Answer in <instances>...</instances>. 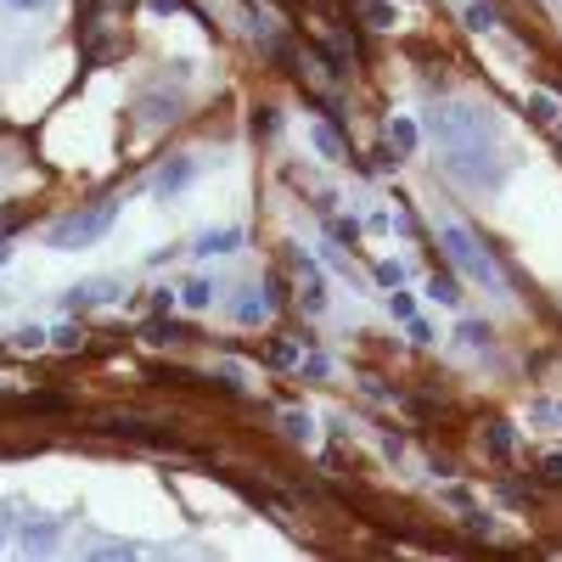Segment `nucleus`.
<instances>
[{
    "label": "nucleus",
    "instance_id": "1",
    "mask_svg": "<svg viewBox=\"0 0 562 562\" xmlns=\"http://www.w3.org/2000/svg\"><path fill=\"white\" fill-rule=\"evenodd\" d=\"M427 129H434V141H439L445 175H455L461 186H473V191H489L495 180H501L489 124H484L473 108H461V102H455V108H439L434 118H427Z\"/></svg>",
    "mask_w": 562,
    "mask_h": 562
},
{
    "label": "nucleus",
    "instance_id": "2",
    "mask_svg": "<svg viewBox=\"0 0 562 562\" xmlns=\"http://www.w3.org/2000/svg\"><path fill=\"white\" fill-rule=\"evenodd\" d=\"M439 248H445V259H450V271H461L473 287H484V292H507V271H501V259H495L478 237L461 220H439Z\"/></svg>",
    "mask_w": 562,
    "mask_h": 562
},
{
    "label": "nucleus",
    "instance_id": "3",
    "mask_svg": "<svg viewBox=\"0 0 562 562\" xmlns=\"http://www.w3.org/2000/svg\"><path fill=\"white\" fill-rule=\"evenodd\" d=\"M118 220V209L113 203H102V209H79V214H68V220H57L51 225V248H62V253H74V248H90L96 237H108V225Z\"/></svg>",
    "mask_w": 562,
    "mask_h": 562
},
{
    "label": "nucleus",
    "instance_id": "4",
    "mask_svg": "<svg viewBox=\"0 0 562 562\" xmlns=\"http://www.w3.org/2000/svg\"><path fill=\"white\" fill-rule=\"evenodd\" d=\"M271 310H276L271 287H242L237 304H230V321H237V326H264V321H271Z\"/></svg>",
    "mask_w": 562,
    "mask_h": 562
},
{
    "label": "nucleus",
    "instance_id": "5",
    "mask_svg": "<svg viewBox=\"0 0 562 562\" xmlns=\"http://www.w3.org/2000/svg\"><path fill=\"white\" fill-rule=\"evenodd\" d=\"M292 271H299V304H304L310 315H321V310H326V276L315 271L310 259H292Z\"/></svg>",
    "mask_w": 562,
    "mask_h": 562
},
{
    "label": "nucleus",
    "instance_id": "6",
    "mask_svg": "<svg viewBox=\"0 0 562 562\" xmlns=\"http://www.w3.org/2000/svg\"><path fill=\"white\" fill-rule=\"evenodd\" d=\"M118 299V276H96V282H79L68 292V310H96V304H108Z\"/></svg>",
    "mask_w": 562,
    "mask_h": 562
},
{
    "label": "nucleus",
    "instance_id": "7",
    "mask_svg": "<svg viewBox=\"0 0 562 562\" xmlns=\"http://www.w3.org/2000/svg\"><path fill=\"white\" fill-rule=\"evenodd\" d=\"M191 175H197V163H191V158H175L170 170H163V175L152 180V197H163V203H170L175 191H186V186H191Z\"/></svg>",
    "mask_w": 562,
    "mask_h": 562
},
{
    "label": "nucleus",
    "instance_id": "8",
    "mask_svg": "<svg viewBox=\"0 0 562 562\" xmlns=\"http://www.w3.org/2000/svg\"><path fill=\"white\" fill-rule=\"evenodd\" d=\"M230 248H242V230H237V225L209 230V237H197V242H191V253H197V259H220V253H230Z\"/></svg>",
    "mask_w": 562,
    "mask_h": 562
},
{
    "label": "nucleus",
    "instance_id": "9",
    "mask_svg": "<svg viewBox=\"0 0 562 562\" xmlns=\"http://www.w3.org/2000/svg\"><path fill=\"white\" fill-rule=\"evenodd\" d=\"M388 141H394V152H400V158H411V152H416V141H422L416 118H411V113H394V118H388Z\"/></svg>",
    "mask_w": 562,
    "mask_h": 562
},
{
    "label": "nucleus",
    "instance_id": "10",
    "mask_svg": "<svg viewBox=\"0 0 562 562\" xmlns=\"http://www.w3.org/2000/svg\"><path fill=\"white\" fill-rule=\"evenodd\" d=\"M175 304H180V310H209V304H214V282H209V276H191V282H180Z\"/></svg>",
    "mask_w": 562,
    "mask_h": 562
},
{
    "label": "nucleus",
    "instance_id": "11",
    "mask_svg": "<svg viewBox=\"0 0 562 562\" xmlns=\"http://www.w3.org/2000/svg\"><path fill=\"white\" fill-rule=\"evenodd\" d=\"M461 23H467L473 35H495V28H501L495 7H484V0H461Z\"/></svg>",
    "mask_w": 562,
    "mask_h": 562
},
{
    "label": "nucleus",
    "instance_id": "12",
    "mask_svg": "<svg viewBox=\"0 0 562 562\" xmlns=\"http://www.w3.org/2000/svg\"><path fill=\"white\" fill-rule=\"evenodd\" d=\"M51 546H57V523L35 517V523L23 528V551H28V557H40V551H51Z\"/></svg>",
    "mask_w": 562,
    "mask_h": 562
},
{
    "label": "nucleus",
    "instance_id": "13",
    "mask_svg": "<svg viewBox=\"0 0 562 562\" xmlns=\"http://www.w3.org/2000/svg\"><path fill=\"white\" fill-rule=\"evenodd\" d=\"M310 147H315V152H321L326 163H338V158H344V141H338V136H333V129H326L321 118L310 124Z\"/></svg>",
    "mask_w": 562,
    "mask_h": 562
},
{
    "label": "nucleus",
    "instance_id": "14",
    "mask_svg": "<svg viewBox=\"0 0 562 562\" xmlns=\"http://www.w3.org/2000/svg\"><path fill=\"white\" fill-rule=\"evenodd\" d=\"M271 366H276V372H292V366H304V354H299V338H276V344H271Z\"/></svg>",
    "mask_w": 562,
    "mask_h": 562
},
{
    "label": "nucleus",
    "instance_id": "15",
    "mask_svg": "<svg viewBox=\"0 0 562 562\" xmlns=\"http://www.w3.org/2000/svg\"><path fill=\"white\" fill-rule=\"evenodd\" d=\"M528 113H535L540 124H557V118H562V102H557L551 90H535V96H528Z\"/></svg>",
    "mask_w": 562,
    "mask_h": 562
},
{
    "label": "nucleus",
    "instance_id": "16",
    "mask_svg": "<svg viewBox=\"0 0 562 562\" xmlns=\"http://www.w3.org/2000/svg\"><path fill=\"white\" fill-rule=\"evenodd\" d=\"M427 292H434V304H445V310L461 304V282L455 276H434V282H427Z\"/></svg>",
    "mask_w": 562,
    "mask_h": 562
},
{
    "label": "nucleus",
    "instance_id": "17",
    "mask_svg": "<svg viewBox=\"0 0 562 562\" xmlns=\"http://www.w3.org/2000/svg\"><path fill=\"white\" fill-rule=\"evenodd\" d=\"M388 315H394V321H416V292L394 287V292H388Z\"/></svg>",
    "mask_w": 562,
    "mask_h": 562
},
{
    "label": "nucleus",
    "instance_id": "18",
    "mask_svg": "<svg viewBox=\"0 0 562 562\" xmlns=\"http://www.w3.org/2000/svg\"><path fill=\"white\" fill-rule=\"evenodd\" d=\"M282 427H287V439H310V416H304V411H287Z\"/></svg>",
    "mask_w": 562,
    "mask_h": 562
},
{
    "label": "nucleus",
    "instance_id": "19",
    "mask_svg": "<svg viewBox=\"0 0 562 562\" xmlns=\"http://www.w3.org/2000/svg\"><path fill=\"white\" fill-rule=\"evenodd\" d=\"M461 344H467V349H484V344H489V326L467 321V326H461Z\"/></svg>",
    "mask_w": 562,
    "mask_h": 562
},
{
    "label": "nucleus",
    "instance_id": "20",
    "mask_svg": "<svg viewBox=\"0 0 562 562\" xmlns=\"http://www.w3.org/2000/svg\"><path fill=\"white\" fill-rule=\"evenodd\" d=\"M489 450L495 455H512V427H489Z\"/></svg>",
    "mask_w": 562,
    "mask_h": 562
},
{
    "label": "nucleus",
    "instance_id": "21",
    "mask_svg": "<svg viewBox=\"0 0 562 562\" xmlns=\"http://www.w3.org/2000/svg\"><path fill=\"white\" fill-rule=\"evenodd\" d=\"M46 338H51L57 349H74V344H79V333H74V326H57V333H46Z\"/></svg>",
    "mask_w": 562,
    "mask_h": 562
},
{
    "label": "nucleus",
    "instance_id": "22",
    "mask_svg": "<svg viewBox=\"0 0 562 562\" xmlns=\"http://www.w3.org/2000/svg\"><path fill=\"white\" fill-rule=\"evenodd\" d=\"M377 282H388V287L400 282V259H383V264H377Z\"/></svg>",
    "mask_w": 562,
    "mask_h": 562
},
{
    "label": "nucleus",
    "instance_id": "23",
    "mask_svg": "<svg viewBox=\"0 0 562 562\" xmlns=\"http://www.w3.org/2000/svg\"><path fill=\"white\" fill-rule=\"evenodd\" d=\"M304 372H310V377H326V372H333V360H326V354H310Z\"/></svg>",
    "mask_w": 562,
    "mask_h": 562
},
{
    "label": "nucleus",
    "instance_id": "24",
    "mask_svg": "<svg viewBox=\"0 0 562 562\" xmlns=\"http://www.w3.org/2000/svg\"><path fill=\"white\" fill-rule=\"evenodd\" d=\"M7 7H17V12H40V7H51V0H7Z\"/></svg>",
    "mask_w": 562,
    "mask_h": 562
},
{
    "label": "nucleus",
    "instance_id": "25",
    "mask_svg": "<svg viewBox=\"0 0 562 562\" xmlns=\"http://www.w3.org/2000/svg\"><path fill=\"white\" fill-rule=\"evenodd\" d=\"M546 422H562V405H551V411H546Z\"/></svg>",
    "mask_w": 562,
    "mask_h": 562
},
{
    "label": "nucleus",
    "instance_id": "26",
    "mask_svg": "<svg viewBox=\"0 0 562 562\" xmlns=\"http://www.w3.org/2000/svg\"><path fill=\"white\" fill-rule=\"evenodd\" d=\"M0 551H7V523H0Z\"/></svg>",
    "mask_w": 562,
    "mask_h": 562
},
{
    "label": "nucleus",
    "instance_id": "27",
    "mask_svg": "<svg viewBox=\"0 0 562 562\" xmlns=\"http://www.w3.org/2000/svg\"><path fill=\"white\" fill-rule=\"evenodd\" d=\"M0 264H7V242H0Z\"/></svg>",
    "mask_w": 562,
    "mask_h": 562
},
{
    "label": "nucleus",
    "instance_id": "28",
    "mask_svg": "<svg viewBox=\"0 0 562 562\" xmlns=\"http://www.w3.org/2000/svg\"><path fill=\"white\" fill-rule=\"evenodd\" d=\"M557 124H562V118H557Z\"/></svg>",
    "mask_w": 562,
    "mask_h": 562
}]
</instances>
